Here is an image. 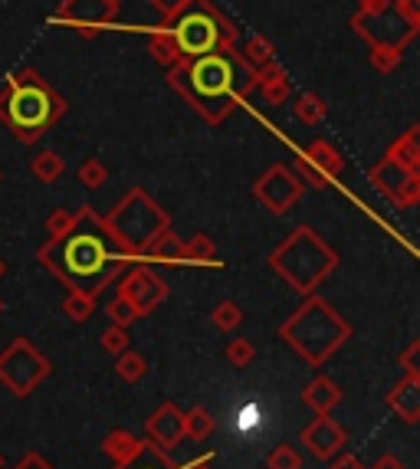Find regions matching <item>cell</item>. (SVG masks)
Instances as JSON below:
<instances>
[{
  "instance_id": "1",
  "label": "cell",
  "mask_w": 420,
  "mask_h": 469,
  "mask_svg": "<svg viewBox=\"0 0 420 469\" xmlns=\"http://www.w3.org/2000/svg\"><path fill=\"white\" fill-rule=\"evenodd\" d=\"M36 260L69 292H86L92 299H99L132 266V260L108 237L106 220L92 207H79L69 233L46 237V243L36 250Z\"/></svg>"
},
{
  "instance_id": "2",
  "label": "cell",
  "mask_w": 420,
  "mask_h": 469,
  "mask_svg": "<svg viewBox=\"0 0 420 469\" xmlns=\"http://www.w3.org/2000/svg\"><path fill=\"white\" fill-rule=\"evenodd\" d=\"M233 56L230 53H207V56L181 59L168 69V86H171L204 122L220 125L233 112Z\"/></svg>"
},
{
  "instance_id": "3",
  "label": "cell",
  "mask_w": 420,
  "mask_h": 469,
  "mask_svg": "<svg viewBox=\"0 0 420 469\" xmlns=\"http://www.w3.org/2000/svg\"><path fill=\"white\" fill-rule=\"evenodd\" d=\"M63 116L67 99L34 69L14 73L0 89V122L24 145H36Z\"/></svg>"
},
{
  "instance_id": "4",
  "label": "cell",
  "mask_w": 420,
  "mask_h": 469,
  "mask_svg": "<svg viewBox=\"0 0 420 469\" xmlns=\"http://www.w3.org/2000/svg\"><path fill=\"white\" fill-rule=\"evenodd\" d=\"M280 338L302 358L309 368H322L338 348L352 338V325L332 309L319 292L305 296V302L280 325Z\"/></svg>"
},
{
  "instance_id": "5",
  "label": "cell",
  "mask_w": 420,
  "mask_h": 469,
  "mask_svg": "<svg viewBox=\"0 0 420 469\" xmlns=\"http://www.w3.org/2000/svg\"><path fill=\"white\" fill-rule=\"evenodd\" d=\"M266 266H270L289 289H296L299 296H312L315 289L335 272L338 256L312 227H296L280 247L272 250Z\"/></svg>"
},
{
  "instance_id": "6",
  "label": "cell",
  "mask_w": 420,
  "mask_h": 469,
  "mask_svg": "<svg viewBox=\"0 0 420 469\" xmlns=\"http://www.w3.org/2000/svg\"><path fill=\"white\" fill-rule=\"evenodd\" d=\"M106 230L108 237L116 240V247L122 250L132 263L141 260V250L149 247L158 233L171 227V217L158 200H151V194L145 188H132L118 200L106 217Z\"/></svg>"
},
{
  "instance_id": "7",
  "label": "cell",
  "mask_w": 420,
  "mask_h": 469,
  "mask_svg": "<svg viewBox=\"0 0 420 469\" xmlns=\"http://www.w3.org/2000/svg\"><path fill=\"white\" fill-rule=\"evenodd\" d=\"M168 26L184 59L237 50V24L210 0H190V7L181 10Z\"/></svg>"
},
{
  "instance_id": "8",
  "label": "cell",
  "mask_w": 420,
  "mask_h": 469,
  "mask_svg": "<svg viewBox=\"0 0 420 469\" xmlns=\"http://www.w3.org/2000/svg\"><path fill=\"white\" fill-rule=\"evenodd\" d=\"M348 26L368 46H391V50H401V53L420 34V26H414L411 20H404V14L397 10L394 0H362V7L348 20Z\"/></svg>"
},
{
  "instance_id": "9",
  "label": "cell",
  "mask_w": 420,
  "mask_h": 469,
  "mask_svg": "<svg viewBox=\"0 0 420 469\" xmlns=\"http://www.w3.org/2000/svg\"><path fill=\"white\" fill-rule=\"evenodd\" d=\"M50 371L53 364L46 362V354L26 338H14L0 352V384L14 397H30L43 381L50 378Z\"/></svg>"
},
{
  "instance_id": "10",
  "label": "cell",
  "mask_w": 420,
  "mask_h": 469,
  "mask_svg": "<svg viewBox=\"0 0 420 469\" xmlns=\"http://www.w3.org/2000/svg\"><path fill=\"white\" fill-rule=\"evenodd\" d=\"M305 184L299 181L296 171H289L286 165H272L263 171V178L253 184V198L256 204H263L270 214L282 217L286 210H292V207L299 204V198H302Z\"/></svg>"
},
{
  "instance_id": "11",
  "label": "cell",
  "mask_w": 420,
  "mask_h": 469,
  "mask_svg": "<svg viewBox=\"0 0 420 469\" xmlns=\"http://www.w3.org/2000/svg\"><path fill=\"white\" fill-rule=\"evenodd\" d=\"M368 178H371V184H374V190H378L387 204L404 207V210L417 207V200H420V174L407 171V168H401L397 161H391V158L384 155L378 165L371 168Z\"/></svg>"
},
{
  "instance_id": "12",
  "label": "cell",
  "mask_w": 420,
  "mask_h": 469,
  "mask_svg": "<svg viewBox=\"0 0 420 469\" xmlns=\"http://www.w3.org/2000/svg\"><path fill=\"white\" fill-rule=\"evenodd\" d=\"M168 292H171V289H168V282L161 280V276H158L151 266H145V263L132 266V270H125L122 282H118V296L128 299L141 319L155 312L158 305L168 299Z\"/></svg>"
},
{
  "instance_id": "13",
  "label": "cell",
  "mask_w": 420,
  "mask_h": 469,
  "mask_svg": "<svg viewBox=\"0 0 420 469\" xmlns=\"http://www.w3.org/2000/svg\"><path fill=\"white\" fill-rule=\"evenodd\" d=\"M118 10L108 7L106 0H63L59 4V10L50 17V24L56 26H73V30H79L83 36H96V30L106 24H112L116 20Z\"/></svg>"
},
{
  "instance_id": "14",
  "label": "cell",
  "mask_w": 420,
  "mask_h": 469,
  "mask_svg": "<svg viewBox=\"0 0 420 469\" xmlns=\"http://www.w3.org/2000/svg\"><path fill=\"white\" fill-rule=\"evenodd\" d=\"M299 444L309 450V456L312 460H322L329 463L335 453H342V446L348 444V430L338 423V420H332V413H319L315 420H309L302 427V433H299Z\"/></svg>"
},
{
  "instance_id": "15",
  "label": "cell",
  "mask_w": 420,
  "mask_h": 469,
  "mask_svg": "<svg viewBox=\"0 0 420 469\" xmlns=\"http://www.w3.org/2000/svg\"><path fill=\"white\" fill-rule=\"evenodd\" d=\"M184 440V411L174 401L161 403L149 420H145V444L158 450H174Z\"/></svg>"
},
{
  "instance_id": "16",
  "label": "cell",
  "mask_w": 420,
  "mask_h": 469,
  "mask_svg": "<svg viewBox=\"0 0 420 469\" xmlns=\"http://www.w3.org/2000/svg\"><path fill=\"white\" fill-rule=\"evenodd\" d=\"M384 403L404 420V423H417V417H420V378L404 374V381H397V384L387 391Z\"/></svg>"
},
{
  "instance_id": "17",
  "label": "cell",
  "mask_w": 420,
  "mask_h": 469,
  "mask_svg": "<svg viewBox=\"0 0 420 469\" xmlns=\"http://www.w3.org/2000/svg\"><path fill=\"white\" fill-rule=\"evenodd\" d=\"M138 263L181 266L184 263V240L178 237V233L171 230V227H165V230L158 233L155 240H151L149 247L141 250V260H138Z\"/></svg>"
},
{
  "instance_id": "18",
  "label": "cell",
  "mask_w": 420,
  "mask_h": 469,
  "mask_svg": "<svg viewBox=\"0 0 420 469\" xmlns=\"http://www.w3.org/2000/svg\"><path fill=\"white\" fill-rule=\"evenodd\" d=\"M302 403L319 417V413H332L342 403V391L335 387V381L325 374H315L309 384L302 387Z\"/></svg>"
},
{
  "instance_id": "19",
  "label": "cell",
  "mask_w": 420,
  "mask_h": 469,
  "mask_svg": "<svg viewBox=\"0 0 420 469\" xmlns=\"http://www.w3.org/2000/svg\"><path fill=\"white\" fill-rule=\"evenodd\" d=\"M302 158H305V161H309V165L315 168V171L325 174L329 181H335L338 174L345 171V158L338 155L335 145H329V141H322V138H315L312 145H305Z\"/></svg>"
},
{
  "instance_id": "20",
  "label": "cell",
  "mask_w": 420,
  "mask_h": 469,
  "mask_svg": "<svg viewBox=\"0 0 420 469\" xmlns=\"http://www.w3.org/2000/svg\"><path fill=\"white\" fill-rule=\"evenodd\" d=\"M141 444H145V440H141V436H135L132 430L116 427V430H108L106 440H102V453L112 460V466H118V463L132 460L135 453L141 450Z\"/></svg>"
},
{
  "instance_id": "21",
  "label": "cell",
  "mask_w": 420,
  "mask_h": 469,
  "mask_svg": "<svg viewBox=\"0 0 420 469\" xmlns=\"http://www.w3.org/2000/svg\"><path fill=\"white\" fill-rule=\"evenodd\" d=\"M387 158L391 161H397L401 168H407V171L420 174V128L414 125V128H407V132L401 135V138L387 148Z\"/></svg>"
},
{
  "instance_id": "22",
  "label": "cell",
  "mask_w": 420,
  "mask_h": 469,
  "mask_svg": "<svg viewBox=\"0 0 420 469\" xmlns=\"http://www.w3.org/2000/svg\"><path fill=\"white\" fill-rule=\"evenodd\" d=\"M149 53L155 59L158 66H168L171 69L174 63H181V50H178V40H174L171 26H158L149 34Z\"/></svg>"
},
{
  "instance_id": "23",
  "label": "cell",
  "mask_w": 420,
  "mask_h": 469,
  "mask_svg": "<svg viewBox=\"0 0 420 469\" xmlns=\"http://www.w3.org/2000/svg\"><path fill=\"white\" fill-rule=\"evenodd\" d=\"M256 89H263L266 106H282V102H289L292 83H289V76L282 73L280 66H270V69H263V73H260V83H256Z\"/></svg>"
},
{
  "instance_id": "24",
  "label": "cell",
  "mask_w": 420,
  "mask_h": 469,
  "mask_svg": "<svg viewBox=\"0 0 420 469\" xmlns=\"http://www.w3.org/2000/svg\"><path fill=\"white\" fill-rule=\"evenodd\" d=\"M240 56L247 59L256 73H263V69L276 66V53H272V43L266 40V36H260V34H250L247 36V43L240 46Z\"/></svg>"
},
{
  "instance_id": "25",
  "label": "cell",
  "mask_w": 420,
  "mask_h": 469,
  "mask_svg": "<svg viewBox=\"0 0 420 469\" xmlns=\"http://www.w3.org/2000/svg\"><path fill=\"white\" fill-rule=\"evenodd\" d=\"M112 469H181V466L168 456V450H158V446H151V444H141V450L135 453L132 460L118 463V466H112Z\"/></svg>"
},
{
  "instance_id": "26",
  "label": "cell",
  "mask_w": 420,
  "mask_h": 469,
  "mask_svg": "<svg viewBox=\"0 0 420 469\" xmlns=\"http://www.w3.org/2000/svg\"><path fill=\"white\" fill-rule=\"evenodd\" d=\"M30 171L40 184H56L63 174H67V158L56 155V151H40V155L30 161Z\"/></svg>"
},
{
  "instance_id": "27",
  "label": "cell",
  "mask_w": 420,
  "mask_h": 469,
  "mask_svg": "<svg viewBox=\"0 0 420 469\" xmlns=\"http://www.w3.org/2000/svg\"><path fill=\"white\" fill-rule=\"evenodd\" d=\"M214 430H217V420L207 407H190V411L184 413V436H190V440L200 444V440H207Z\"/></svg>"
},
{
  "instance_id": "28",
  "label": "cell",
  "mask_w": 420,
  "mask_h": 469,
  "mask_svg": "<svg viewBox=\"0 0 420 469\" xmlns=\"http://www.w3.org/2000/svg\"><path fill=\"white\" fill-rule=\"evenodd\" d=\"M116 374L125 381V384H138V381L149 374V362H145L138 352L125 348L122 354H116Z\"/></svg>"
},
{
  "instance_id": "29",
  "label": "cell",
  "mask_w": 420,
  "mask_h": 469,
  "mask_svg": "<svg viewBox=\"0 0 420 469\" xmlns=\"http://www.w3.org/2000/svg\"><path fill=\"white\" fill-rule=\"evenodd\" d=\"M292 112H296V118L302 125H309V128H315V125L325 118V102H322V96H315V92H302L296 99V106H292Z\"/></svg>"
},
{
  "instance_id": "30",
  "label": "cell",
  "mask_w": 420,
  "mask_h": 469,
  "mask_svg": "<svg viewBox=\"0 0 420 469\" xmlns=\"http://www.w3.org/2000/svg\"><path fill=\"white\" fill-rule=\"evenodd\" d=\"M92 312H96V299L86 296V292H69V296L63 299V315H67L73 325H83V321H89Z\"/></svg>"
},
{
  "instance_id": "31",
  "label": "cell",
  "mask_w": 420,
  "mask_h": 469,
  "mask_svg": "<svg viewBox=\"0 0 420 469\" xmlns=\"http://www.w3.org/2000/svg\"><path fill=\"white\" fill-rule=\"evenodd\" d=\"M184 260H190V263H214L217 243L207 237V233H194V237L184 243Z\"/></svg>"
},
{
  "instance_id": "32",
  "label": "cell",
  "mask_w": 420,
  "mask_h": 469,
  "mask_svg": "<svg viewBox=\"0 0 420 469\" xmlns=\"http://www.w3.org/2000/svg\"><path fill=\"white\" fill-rule=\"evenodd\" d=\"M266 469H302V453L292 444H276L266 453Z\"/></svg>"
},
{
  "instance_id": "33",
  "label": "cell",
  "mask_w": 420,
  "mask_h": 469,
  "mask_svg": "<svg viewBox=\"0 0 420 469\" xmlns=\"http://www.w3.org/2000/svg\"><path fill=\"white\" fill-rule=\"evenodd\" d=\"M76 181L83 184L86 190H99L108 181V168L102 165L99 158H86L83 165H79V171H76Z\"/></svg>"
},
{
  "instance_id": "34",
  "label": "cell",
  "mask_w": 420,
  "mask_h": 469,
  "mask_svg": "<svg viewBox=\"0 0 420 469\" xmlns=\"http://www.w3.org/2000/svg\"><path fill=\"white\" fill-rule=\"evenodd\" d=\"M223 354H227V364H230V368L247 371L250 364H253V358H256V348H253V342H250V338H233Z\"/></svg>"
},
{
  "instance_id": "35",
  "label": "cell",
  "mask_w": 420,
  "mask_h": 469,
  "mask_svg": "<svg viewBox=\"0 0 420 469\" xmlns=\"http://www.w3.org/2000/svg\"><path fill=\"white\" fill-rule=\"evenodd\" d=\"M210 321H214L220 331H233L243 321V309H240L237 302H230V299H223V302L214 305V312H210Z\"/></svg>"
},
{
  "instance_id": "36",
  "label": "cell",
  "mask_w": 420,
  "mask_h": 469,
  "mask_svg": "<svg viewBox=\"0 0 420 469\" xmlns=\"http://www.w3.org/2000/svg\"><path fill=\"white\" fill-rule=\"evenodd\" d=\"M106 315L112 319V325H122V329H128V325H135V321L141 319V315L135 312V305L128 302V299L118 296V292H116V299L106 305Z\"/></svg>"
},
{
  "instance_id": "37",
  "label": "cell",
  "mask_w": 420,
  "mask_h": 469,
  "mask_svg": "<svg viewBox=\"0 0 420 469\" xmlns=\"http://www.w3.org/2000/svg\"><path fill=\"white\" fill-rule=\"evenodd\" d=\"M368 59L378 73H394V69L401 66V50H391V46H368Z\"/></svg>"
},
{
  "instance_id": "38",
  "label": "cell",
  "mask_w": 420,
  "mask_h": 469,
  "mask_svg": "<svg viewBox=\"0 0 420 469\" xmlns=\"http://www.w3.org/2000/svg\"><path fill=\"white\" fill-rule=\"evenodd\" d=\"M102 352L106 354H122L125 348H132V338H128V329H122V325H108L106 331H102Z\"/></svg>"
},
{
  "instance_id": "39",
  "label": "cell",
  "mask_w": 420,
  "mask_h": 469,
  "mask_svg": "<svg viewBox=\"0 0 420 469\" xmlns=\"http://www.w3.org/2000/svg\"><path fill=\"white\" fill-rule=\"evenodd\" d=\"M73 223H76L73 210H63V207H56V210L46 217V233H50V237H63V233L73 230Z\"/></svg>"
},
{
  "instance_id": "40",
  "label": "cell",
  "mask_w": 420,
  "mask_h": 469,
  "mask_svg": "<svg viewBox=\"0 0 420 469\" xmlns=\"http://www.w3.org/2000/svg\"><path fill=\"white\" fill-rule=\"evenodd\" d=\"M296 174H299V181H302V184H312L315 190H325L332 184L329 178H325L322 171H315V168L309 165L305 158H299V161H296Z\"/></svg>"
},
{
  "instance_id": "41",
  "label": "cell",
  "mask_w": 420,
  "mask_h": 469,
  "mask_svg": "<svg viewBox=\"0 0 420 469\" xmlns=\"http://www.w3.org/2000/svg\"><path fill=\"white\" fill-rule=\"evenodd\" d=\"M397 362H401L404 374H414V378H420V342H411V345L404 348Z\"/></svg>"
},
{
  "instance_id": "42",
  "label": "cell",
  "mask_w": 420,
  "mask_h": 469,
  "mask_svg": "<svg viewBox=\"0 0 420 469\" xmlns=\"http://www.w3.org/2000/svg\"><path fill=\"white\" fill-rule=\"evenodd\" d=\"M260 427V407L256 403H243L237 413V430L240 433H250V430Z\"/></svg>"
},
{
  "instance_id": "43",
  "label": "cell",
  "mask_w": 420,
  "mask_h": 469,
  "mask_svg": "<svg viewBox=\"0 0 420 469\" xmlns=\"http://www.w3.org/2000/svg\"><path fill=\"white\" fill-rule=\"evenodd\" d=\"M149 4L158 10V14H161V17L168 20V24H171V20L178 17L181 10H188V7H190V0H149Z\"/></svg>"
},
{
  "instance_id": "44",
  "label": "cell",
  "mask_w": 420,
  "mask_h": 469,
  "mask_svg": "<svg viewBox=\"0 0 420 469\" xmlns=\"http://www.w3.org/2000/svg\"><path fill=\"white\" fill-rule=\"evenodd\" d=\"M329 463H332L329 469H364V463L358 460L354 453H335V456H332Z\"/></svg>"
},
{
  "instance_id": "45",
  "label": "cell",
  "mask_w": 420,
  "mask_h": 469,
  "mask_svg": "<svg viewBox=\"0 0 420 469\" xmlns=\"http://www.w3.org/2000/svg\"><path fill=\"white\" fill-rule=\"evenodd\" d=\"M394 4L404 14V20H411L414 26H420V0H394Z\"/></svg>"
},
{
  "instance_id": "46",
  "label": "cell",
  "mask_w": 420,
  "mask_h": 469,
  "mask_svg": "<svg viewBox=\"0 0 420 469\" xmlns=\"http://www.w3.org/2000/svg\"><path fill=\"white\" fill-rule=\"evenodd\" d=\"M14 469H56V466H53V463H46V460H43L40 453H26L24 460H20Z\"/></svg>"
},
{
  "instance_id": "47",
  "label": "cell",
  "mask_w": 420,
  "mask_h": 469,
  "mask_svg": "<svg viewBox=\"0 0 420 469\" xmlns=\"http://www.w3.org/2000/svg\"><path fill=\"white\" fill-rule=\"evenodd\" d=\"M214 460H217V453H200V456H194L190 463H184L181 469H214Z\"/></svg>"
},
{
  "instance_id": "48",
  "label": "cell",
  "mask_w": 420,
  "mask_h": 469,
  "mask_svg": "<svg viewBox=\"0 0 420 469\" xmlns=\"http://www.w3.org/2000/svg\"><path fill=\"white\" fill-rule=\"evenodd\" d=\"M371 469H404V463L397 460L394 453H381V456L374 460V466H371Z\"/></svg>"
},
{
  "instance_id": "49",
  "label": "cell",
  "mask_w": 420,
  "mask_h": 469,
  "mask_svg": "<svg viewBox=\"0 0 420 469\" xmlns=\"http://www.w3.org/2000/svg\"><path fill=\"white\" fill-rule=\"evenodd\" d=\"M106 4H108V7H116V10L122 7V0H106Z\"/></svg>"
},
{
  "instance_id": "50",
  "label": "cell",
  "mask_w": 420,
  "mask_h": 469,
  "mask_svg": "<svg viewBox=\"0 0 420 469\" xmlns=\"http://www.w3.org/2000/svg\"><path fill=\"white\" fill-rule=\"evenodd\" d=\"M4 272H7V263H4V256H0V276H4Z\"/></svg>"
},
{
  "instance_id": "51",
  "label": "cell",
  "mask_w": 420,
  "mask_h": 469,
  "mask_svg": "<svg viewBox=\"0 0 420 469\" xmlns=\"http://www.w3.org/2000/svg\"><path fill=\"white\" fill-rule=\"evenodd\" d=\"M0 312H4V299H0Z\"/></svg>"
},
{
  "instance_id": "52",
  "label": "cell",
  "mask_w": 420,
  "mask_h": 469,
  "mask_svg": "<svg viewBox=\"0 0 420 469\" xmlns=\"http://www.w3.org/2000/svg\"><path fill=\"white\" fill-rule=\"evenodd\" d=\"M0 469H4V460H0Z\"/></svg>"
}]
</instances>
